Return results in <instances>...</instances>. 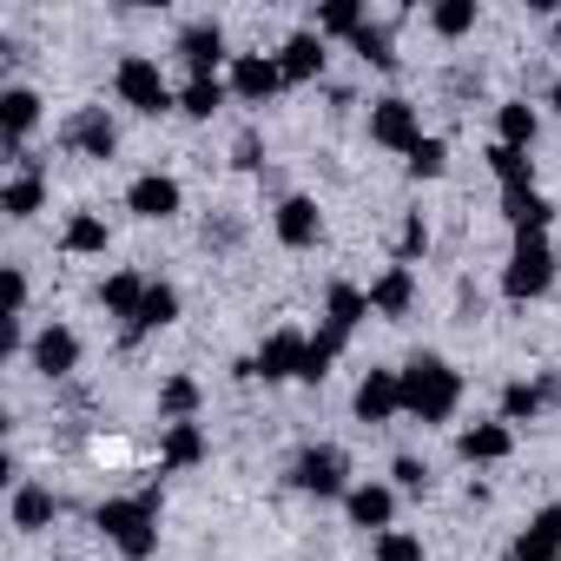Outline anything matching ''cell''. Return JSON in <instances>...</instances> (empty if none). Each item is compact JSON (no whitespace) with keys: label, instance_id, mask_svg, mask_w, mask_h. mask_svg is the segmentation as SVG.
Returning a JSON list of instances; mask_svg holds the SVG:
<instances>
[{"label":"cell","instance_id":"obj_9","mask_svg":"<svg viewBox=\"0 0 561 561\" xmlns=\"http://www.w3.org/2000/svg\"><path fill=\"white\" fill-rule=\"evenodd\" d=\"M370 139H377L383 152H410V146L423 139V119H416V106H410L403 93H383V100L370 106Z\"/></svg>","mask_w":561,"mask_h":561},{"label":"cell","instance_id":"obj_40","mask_svg":"<svg viewBox=\"0 0 561 561\" xmlns=\"http://www.w3.org/2000/svg\"><path fill=\"white\" fill-rule=\"evenodd\" d=\"M423 251H430V225H423V211H410L403 231H397V264H410V257H423Z\"/></svg>","mask_w":561,"mask_h":561},{"label":"cell","instance_id":"obj_26","mask_svg":"<svg viewBox=\"0 0 561 561\" xmlns=\"http://www.w3.org/2000/svg\"><path fill=\"white\" fill-rule=\"evenodd\" d=\"M146 285H152V277H139V271H113L106 277V285H100V305L113 311V318H139V305H146Z\"/></svg>","mask_w":561,"mask_h":561},{"label":"cell","instance_id":"obj_3","mask_svg":"<svg viewBox=\"0 0 561 561\" xmlns=\"http://www.w3.org/2000/svg\"><path fill=\"white\" fill-rule=\"evenodd\" d=\"M548 285H554V244L548 238H515V251L502 264V298L528 305V298H548Z\"/></svg>","mask_w":561,"mask_h":561},{"label":"cell","instance_id":"obj_39","mask_svg":"<svg viewBox=\"0 0 561 561\" xmlns=\"http://www.w3.org/2000/svg\"><path fill=\"white\" fill-rule=\"evenodd\" d=\"M377 561H423V541L410 528H383L377 535Z\"/></svg>","mask_w":561,"mask_h":561},{"label":"cell","instance_id":"obj_18","mask_svg":"<svg viewBox=\"0 0 561 561\" xmlns=\"http://www.w3.org/2000/svg\"><path fill=\"white\" fill-rule=\"evenodd\" d=\"M456 456L462 462H502V456H515V430L495 416V423H469L462 436H456Z\"/></svg>","mask_w":561,"mask_h":561},{"label":"cell","instance_id":"obj_17","mask_svg":"<svg viewBox=\"0 0 561 561\" xmlns=\"http://www.w3.org/2000/svg\"><path fill=\"white\" fill-rule=\"evenodd\" d=\"M34 126H41V93L34 87H0V133H8V152L27 146Z\"/></svg>","mask_w":561,"mask_h":561},{"label":"cell","instance_id":"obj_43","mask_svg":"<svg viewBox=\"0 0 561 561\" xmlns=\"http://www.w3.org/2000/svg\"><path fill=\"white\" fill-rule=\"evenodd\" d=\"M21 311H27V271L8 264V318H21Z\"/></svg>","mask_w":561,"mask_h":561},{"label":"cell","instance_id":"obj_34","mask_svg":"<svg viewBox=\"0 0 561 561\" xmlns=\"http://www.w3.org/2000/svg\"><path fill=\"white\" fill-rule=\"evenodd\" d=\"M482 159H489V172L502 179V192H535V165H528V152H508V146H489Z\"/></svg>","mask_w":561,"mask_h":561},{"label":"cell","instance_id":"obj_2","mask_svg":"<svg viewBox=\"0 0 561 561\" xmlns=\"http://www.w3.org/2000/svg\"><path fill=\"white\" fill-rule=\"evenodd\" d=\"M456 403H462V370H449L436 351H423V357L403 364V416H416V423H449Z\"/></svg>","mask_w":561,"mask_h":561},{"label":"cell","instance_id":"obj_29","mask_svg":"<svg viewBox=\"0 0 561 561\" xmlns=\"http://www.w3.org/2000/svg\"><path fill=\"white\" fill-rule=\"evenodd\" d=\"M60 244H67L73 257H100V251L113 244V231H106V218H100V211H73V218H67V231H60Z\"/></svg>","mask_w":561,"mask_h":561},{"label":"cell","instance_id":"obj_37","mask_svg":"<svg viewBox=\"0 0 561 561\" xmlns=\"http://www.w3.org/2000/svg\"><path fill=\"white\" fill-rule=\"evenodd\" d=\"M344 344H351V337H337V331L324 324V331L311 337V351H305V383H324V377H331V364L344 357Z\"/></svg>","mask_w":561,"mask_h":561},{"label":"cell","instance_id":"obj_42","mask_svg":"<svg viewBox=\"0 0 561 561\" xmlns=\"http://www.w3.org/2000/svg\"><path fill=\"white\" fill-rule=\"evenodd\" d=\"M231 165H238V172H257V165H264V139H257V133H238Z\"/></svg>","mask_w":561,"mask_h":561},{"label":"cell","instance_id":"obj_20","mask_svg":"<svg viewBox=\"0 0 561 561\" xmlns=\"http://www.w3.org/2000/svg\"><path fill=\"white\" fill-rule=\"evenodd\" d=\"M344 508H351L357 528H377V535H383V528L397 522V489H390V482H357V489L344 495Z\"/></svg>","mask_w":561,"mask_h":561},{"label":"cell","instance_id":"obj_22","mask_svg":"<svg viewBox=\"0 0 561 561\" xmlns=\"http://www.w3.org/2000/svg\"><path fill=\"white\" fill-rule=\"evenodd\" d=\"M410 305H416V271L410 264H390L377 285H370V311L377 318H410Z\"/></svg>","mask_w":561,"mask_h":561},{"label":"cell","instance_id":"obj_5","mask_svg":"<svg viewBox=\"0 0 561 561\" xmlns=\"http://www.w3.org/2000/svg\"><path fill=\"white\" fill-rule=\"evenodd\" d=\"M291 489H305V495H318V502L351 495V489H357V482H351V456H344L337 443H311V449H298V462H291Z\"/></svg>","mask_w":561,"mask_h":561},{"label":"cell","instance_id":"obj_24","mask_svg":"<svg viewBox=\"0 0 561 561\" xmlns=\"http://www.w3.org/2000/svg\"><path fill=\"white\" fill-rule=\"evenodd\" d=\"M364 318H370V291H357V285H344V277H337V285L324 291V324H331L337 337H351Z\"/></svg>","mask_w":561,"mask_h":561},{"label":"cell","instance_id":"obj_33","mask_svg":"<svg viewBox=\"0 0 561 561\" xmlns=\"http://www.w3.org/2000/svg\"><path fill=\"white\" fill-rule=\"evenodd\" d=\"M225 100H231L225 80H185V87H179V113H185V119H211Z\"/></svg>","mask_w":561,"mask_h":561},{"label":"cell","instance_id":"obj_8","mask_svg":"<svg viewBox=\"0 0 561 561\" xmlns=\"http://www.w3.org/2000/svg\"><path fill=\"white\" fill-rule=\"evenodd\" d=\"M271 231H277V244H285V251H311V244L324 238V211H318V198H305V192L277 198Z\"/></svg>","mask_w":561,"mask_h":561},{"label":"cell","instance_id":"obj_27","mask_svg":"<svg viewBox=\"0 0 561 561\" xmlns=\"http://www.w3.org/2000/svg\"><path fill=\"white\" fill-rule=\"evenodd\" d=\"M159 462H165V469H192V462H205V430H198V423H165V436H159Z\"/></svg>","mask_w":561,"mask_h":561},{"label":"cell","instance_id":"obj_1","mask_svg":"<svg viewBox=\"0 0 561 561\" xmlns=\"http://www.w3.org/2000/svg\"><path fill=\"white\" fill-rule=\"evenodd\" d=\"M159 508H165V495H159V482H146L139 495L100 502V508H93V528H100L126 561H152V554H159Z\"/></svg>","mask_w":561,"mask_h":561},{"label":"cell","instance_id":"obj_11","mask_svg":"<svg viewBox=\"0 0 561 561\" xmlns=\"http://www.w3.org/2000/svg\"><path fill=\"white\" fill-rule=\"evenodd\" d=\"M27 357H34V370H41L47 383H67V377L80 370V331H67V324H47V331H34Z\"/></svg>","mask_w":561,"mask_h":561},{"label":"cell","instance_id":"obj_36","mask_svg":"<svg viewBox=\"0 0 561 561\" xmlns=\"http://www.w3.org/2000/svg\"><path fill=\"white\" fill-rule=\"evenodd\" d=\"M430 27H436L443 41L476 34V0H436V8H430Z\"/></svg>","mask_w":561,"mask_h":561},{"label":"cell","instance_id":"obj_4","mask_svg":"<svg viewBox=\"0 0 561 561\" xmlns=\"http://www.w3.org/2000/svg\"><path fill=\"white\" fill-rule=\"evenodd\" d=\"M113 93H119L133 113H146V119H159V113H172V106H179V93L165 87V73H159V60H152V54H126V60H119V73H113Z\"/></svg>","mask_w":561,"mask_h":561},{"label":"cell","instance_id":"obj_21","mask_svg":"<svg viewBox=\"0 0 561 561\" xmlns=\"http://www.w3.org/2000/svg\"><path fill=\"white\" fill-rule=\"evenodd\" d=\"M165 324H179V285L152 277V285H146V305H139V318L126 324V344H139L146 331H165Z\"/></svg>","mask_w":561,"mask_h":561},{"label":"cell","instance_id":"obj_7","mask_svg":"<svg viewBox=\"0 0 561 561\" xmlns=\"http://www.w3.org/2000/svg\"><path fill=\"white\" fill-rule=\"evenodd\" d=\"M305 351H311V337H305V331L277 324L251 357H257V377H264V383H291V377H305Z\"/></svg>","mask_w":561,"mask_h":561},{"label":"cell","instance_id":"obj_15","mask_svg":"<svg viewBox=\"0 0 561 561\" xmlns=\"http://www.w3.org/2000/svg\"><path fill=\"white\" fill-rule=\"evenodd\" d=\"M324 60H331V47H324V34H318V27H298L285 47H277L285 87H305V80H318V73H324Z\"/></svg>","mask_w":561,"mask_h":561},{"label":"cell","instance_id":"obj_35","mask_svg":"<svg viewBox=\"0 0 561 561\" xmlns=\"http://www.w3.org/2000/svg\"><path fill=\"white\" fill-rule=\"evenodd\" d=\"M403 172H410V179H443V172H449V146H443L436 133H423V139L403 152Z\"/></svg>","mask_w":561,"mask_h":561},{"label":"cell","instance_id":"obj_44","mask_svg":"<svg viewBox=\"0 0 561 561\" xmlns=\"http://www.w3.org/2000/svg\"><path fill=\"white\" fill-rule=\"evenodd\" d=\"M548 106H554V113H561V87H554V93H548Z\"/></svg>","mask_w":561,"mask_h":561},{"label":"cell","instance_id":"obj_38","mask_svg":"<svg viewBox=\"0 0 561 561\" xmlns=\"http://www.w3.org/2000/svg\"><path fill=\"white\" fill-rule=\"evenodd\" d=\"M357 27H364L357 0H331V8H318V34L324 41H357Z\"/></svg>","mask_w":561,"mask_h":561},{"label":"cell","instance_id":"obj_12","mask_svg":"<svg viewBox=\"0 0 561 561\" xmlns=\"http://www.w3.org/2000/svg\"><path fill=\"white\" fill-rule=\"evenodd\" d=\"M225 87H231L244 106H264L277 87H285V67H277V54H238L231 73H225Z\"/></svg>","mask_w":561,"mask_h":561},{"label":"cell","instance_id":"obj_23","mask_svg":"<svg viewBox=\"0 0 561 561\" xmlns=\"http://www.w3.org/2000/svg\"><path fill=\"white\" fill-rule=\"evenodd\" d=\"M502 218H508V231H515V238H548L554 205H548L541 192H502Z\"/></svg>","mask_w":561,"mask_h":561},{"label":"cell","instance_id":"obj_30","mask_svg":"<svg viewBox=\"0 0 561 561\" xmlns=\"http://www.w3.org/2000/svg\"><path fill=\"white\" fill-rule=\"evenodd\" d=\"M548 410V390L541 383H528V377H515V383H502V423L515 430V423H535Z\"/></svg>","mask_w":561,"mask_h":561},{"label":"cell","instance_id":"obj_6","mask_svg":"<svg viewBox=\"0 0 561 561\" xmlns=\"http://www.w3.org/2000/svg\"><path fill=\"white\" fill-rule=\"evenodd\" d=\"M172 54L192 67V80H218V67L238 60V54H225V27H218V21H185Z\"/></svg>","mask_w":561,"mask_h":561},{"label":"cell","instance_id":"obj_28","mask_svg":"<svg viewBox=\"0 0 561 561\" xmlns=\"http://www.w3.org/2000/svg\"><path fill=\"white\" fill-rule=\"evenodd\" d=\"M495 146H508V152H528L535 146V106L528 100L495 106Z\"/></svg>","mask_w":561,"mask_h":561},{"label":"cell","instance_id":"obj_45","mask_svg":"<svg viewBox=\"0 0 561 561\" xmlns=\"http://www.w3.org/2000/svg\"><path fill=\"white\" fill-rule=\"evenodd\" d=\"M554 54H561V21H554Z\"/></svg>","mask_w":561,"mask_h":561},{"label":"cell","instance_id":"obj_10","mask_svg":"<svg viewBox=\"0 0 561 561\" xmlns=\"http://www.w3.org/2000/svg\"><path fill=\"white\" fill-rule=\"evenodd\" d=\"M60 146L80 152V159H113V152H119V126L106 119V106H80V113L60 126Z\"/></svg>","mask_w":561,"mask_h":561},{"label":"cell","instance_id":"obj_13","mask_svg":"<svg viewBox=\"0 0 561 561\" xmlns=\"http://www.w3.org/2000/svg\"><path fill=\"white\" fill-rule=\"evenodd\" d=\"M179 205H185V185H179L172 172H139V179L126 185V211H133V218H152V225H159V218H172Z\"/></svg>","mask_w":561,"mask_h":561},{"label":"cell","instance_id":"obj_19","mask_svg":"<svg viewBox=\"0 0 561 561\" xmlns=\"http://www.w3.org/2000/svg\"><path fill=\"white\" fill-rule=\"evenodd\" d=\"M8 515H14V528H21V535H41V528H54L60 495H54L47 482H21V489H14V502H8Z\"/></svg>","mask_w":561,"mask_h":561},{"label":"cell","instance_id":"obj_14","mask_svg":"<svg viewBox=\"0 0 561 561\" xmlns=\"http://www.w3.org/2000/svg\"><path fill=\"white\" fill-rule=\"evenodd\" d=\"M351 410H357V423H390V416H403V370H370V377L357 383Z\"/></svg>","mask_w":561,"mask_h":561},{"label":"cell","instance_id":"obj_16","mask_svg":"<svg viewBox=\"0 0 561 561\" xmlns=\"http://www.w3.org/2000/svg\"><path fill=\"white\" fill-rule=\"evenodd\" d=\"M515 561H561V495L515 535Z\"/></svg>","mask_w":561,"mask_h":561},{"label":"cell","instance_id":"obj_32","mask_svg":"<svg viewBox=\"0 0 561 561\" xmlns=\"http://www.w3.org/2000/svg\"><path fill=\"white\" fill-rule=\"evenodd\" d=\"M198 403H205V390H198L192 377H165V383H159V416H165V423H192Z\"/></svg>","mask_w":561,"mask_h":561},{"label":"cell","instance_id":"obj_31","mask_svg":"<svg viewBox=\"0 0 561 561\" xmlns=\"http://www.w3.org/2000/svg\"><path fill=\"white\" fill-rule=\"evenodd\" d=\"M351 54H357L364 67H377V73H390V67H397V41H390V27H383V21H364V27H357V41H351Z\"/></svg>","mask_w":561,"mask_h":561},{"label":"cell","instance_id":"obj_25","mask_svg":"<svg viewBox=\"0 0 561 561\" xmlns=\"http://www.w3.org/2000/svg\"><path fill=\"white\" fill-rule=\"evenodd\" d=\"M0 211H8V218L47 211V172H14L8 185H0Z\"/></svg>","mask_w":561,"mask_h":561},{"label":"cell","instance_id":"obj_41","mask_svg":"<svg viewBox=\"0 0 561 561\" xmlns=\"http://www.w3.org/2000/svg\"><path fill=\"white\" fill-rule=\"evenodd\" d=\"M390 489H403V495H423V489H430V469H423L416 456H397V462H390Z\"/></svg>","mask_w":561,"mask_h":561}]
</instances>
